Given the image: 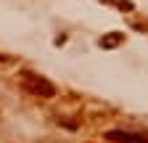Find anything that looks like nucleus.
Returning <instances> with one entry per match:
<instances>
[{
  "label": "nucleus",
  "mask_w": 148,
  "mask_h": 143,
  "mask_svg": "<svg viewBox=\"0 0 148 143\" xmlns=\"http://www.w3.org/2000/svg\"><path fill=\"white\" fill-rule=\"evenodd\" d=\"M21 85L27 93H32L37 98H53L56 96V85L40 74H34V72H21Z\"/></svg>",
  "instance_id": "obj_1"
},
{
  "label": "nucleus",
  "mask_w": 148,
  "mask_h": 143,
  "mask_svg": "<svg viewBox=\"0 0 148 143\" xmlns=\"http://www.w3.org/2000/svg\"><path fill=\"white\" fill-rule=\"evenodd\" d=\"M103 138H106V140H111V143H148V138H145V135L127 133V130H108Z\"/></svg>",
  "instance_id": "obj_2"
},
{
  "label": "nucleus",
  "mask_w": 148,
  "mask_h": 143,
  "mask_svg": "<svg viewBox=\"0 0 148 143\" xmlns=\"http://www.w3.org/2000/svg\"><path fill=\"white\" fill-rule=\"evenodd\" d=\"M122 40H124V34H122V32H111L108 37H101V40H98V45H101V48H116Z\"/></svg>",
  "instance_id": "obj_3"
}]
</instances>
